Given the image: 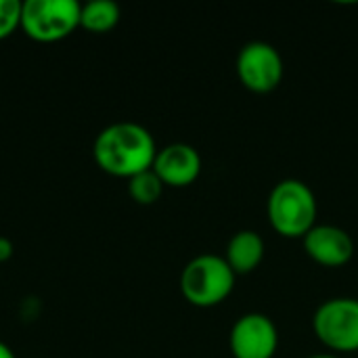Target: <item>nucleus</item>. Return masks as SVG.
I'll list each match as a JSON object with an SVG mask.
<instances>
[{
    "label": "nucleus",
    "instance_id": "nucleus-7",
    "mask_svg": "<svg viewBox=\"0 0 358 358\" xmlns=\"http://www.w3.org/2000/svg\"><path fill=\"white\" fill-rule=\"evenodd\" d=\"M229 346L235 358H273L279 348L277 325L262 313H248L235 321Z\"/></svg>",
    "mask_w": 358,
    "mask_h": 358
},
{
    "label": "nucleus",
    "instance_id": "nucleus-8",
    "mask_svg": "<svg viewBox=\"0 0 358 358\" xmlns=\"http://www.w3.org/2000/svg\"><path fill=\"white\" fill-rule=\"evenodd\" d=\"M164 187L182 189L193 185L201 174V155L195 147L187 143H172L157 149L153 168H151Z\"/></svg>",
    "mask_w": 358,
    "mask_h": 358
},
{
    "label": "nucleus",
    "instance_id": "nucleus-5",
    "mask_svg": "<svg viewBox=\"0 0 358 358\" xmlns=\"http://www.w3.org/2000/svg\"><path fill=\"white\" fill-rule=\"evenodd\" d=\"M313 329L317 340L331 350V355L358 350V300L357 298H331L323 302L315 317Z\"/></svg>",
    "mask_w": 358,
    "mask_h": 358
},
{
    "label": "nucleus",
    "instance_id": "nucleus-12",
    "mask_svg": "<svg viewBox=\"0 0 358 358\" xmlns=\"http://www.w3.org/2000/svg\"><path fill=\"white\" fill-rule=\"evenodd\" d=\"M128 193L138 206H151L155 203L164 193V182L153 170L141 172L128 180Z\"/></svg>",
    "mask_w": 358,
    "mask_h": 358
},
{
    "label": "nucleus",
    "instance_id": "nucleus-14",
    "mask_svg": "<svg viewBox=\"0 0 358 358\" xmlns=\"http://www.w3.org/2000/svg\"><path fill=\"white\" fill-rule=\"evenodd\" d=\"M13 252H15L13 241H10L8 237H0V264L6 262V260H10Z\"/></svg>",
    "mask_w": 358,
    "mask_h": 358
},
{
    "label": "nucleus",
    "instance_id": "nucleus-3",
    "mask_svg": "<svg viewBox=\"0 0 358 358\" xmlns=\"http://www.w3.org/2000/svg\"><path fill=\"white\" fill-rule=\"evenodd\" d=\"M237 275L218 254H201L195 256L180 275V292L185 300L197 308H212L224 302L233 287Z\"/></svg>",
    "mask_w": 358,
    "mask_h": 358
},
{
    "label": "nucleus",
    "instance_id": "nucleus-4",
    "mask_svg": "<svg viewBox=\"0 0 358 358\" xmlns=\"http://www.w3.org/2000/svg\"><path fill=\"white\" fill-rule=\"evenodd\" d=\"M80 10L76 0H25L21 2V29L34 42L52 44L80 27Z\"/></svg>",
    "mask_w": 358,
    "mask_h": 358
},
{
    "label": "nucleus",
    "instance_id": "nucleus-15",
    "mask_svg": "<svg viewBox=\"0 0 358 358\" xmlns=\"http://www.w3.org/2000/svg\"><path fill=\"white\" fill-rule=\"evenodd\" d=\"M0 358H15V352L4 342H0Z\"/></svg>",
    "mask_w": 358,
    "mask_h": 358
},
{
    "label": "nucleus",
    "instance_id": "nucleus-16",
    "mask_svg": "<svg viewBox=\"0 0 358 358\" xmlns=\"http://www.w3.org/2000/svg\"><path fill=\"white\" fill-rule=\"evenodd\" d=\"M306 358H342V357H338V355H313V357H306Z\"/></svg>",
    "mask_w": 358,
    "mask_h": 358
},
{
    "label": "nucleus",
    "instance_id": "nucleus-13",
    "mask_svg": "<svg viewBox=\"0 0 358 358\" xmlns=\"http://www.w3.org/2000/svg\"><path fill=\"white\" fill-rule=\"evenodd\" d=\"M21 29V2L0 0V42Z\"/></svg>",
    "mask_w": 358,
    "mask_h": 358
},
{
    "label": "nucleus",
    "instance_id": "nucleus-10",
    "mask_svg": "<svg viewBox=\"0 0 358 358\" xmlns=\"http://www.w3.org/2000/svg\"><path fill=\"white\" fill-rule=\"evenodd\" d=\"M264 258V241L256 231H239L231 237L224 260L235 275H250Z\"/></svg>",
    "mask_w": 358,
    "mask_h": 358
},
{
    "label": "nucleus",
    "instance_id": "nucleus-2",
    "mask_svg": "<svg viewBox=\"0 0 358 358\" xmlns=\"http://www.w3.org/2000/svg\"><path fill=\"white\" fill-rule=\"evenodd\" d=\"M317 212L319 208L313 189L298 178L277 182L266 201L268 222L285 239H304L317 224Z\"/></svg>",
    "mask_w": 358,
    "mask_h": 358
},
{
    "label": "nucleus",
    "instance_id": "nucleus-9",
    "mask_svg": "<svg viewBox=\"0 0 358 358\" xmlns=\"http://www.w3.org/2000/svg\"><path fill=\"white\" fill-rule=\"evenodd\" d=\"M302 243L308 258L327 268L344 266L355 256L352 237L336 224H315L306 233Z\"/></svg>",
    "mask_w": 358,
    "mask_h": 358
},
{
    "label": "nucleus",
    "instance_id": "nucleus-1",
    "mask_svg": "<svg viewBox=\"0 0 358 358\" xmlns=\"http://www.w3.org/2000/svg\"><path fill=\"white\" fill-rule=\"evenodd\" d=\"M157 145L153 134L134 122H115L103 128L92 145L96 166L111 176L132 178L153 168Z\"/></svg>",
    "mask_w": 358,
    "mask_h": 358
},
{
    "label": "nucleus",
    "instance_id": "nucleus-6",
    "mask_svg": "<svg viewBox=\"0 0 358 358\" xmlns=\"http://www.w3.org/2000/svg\"><path fill=\"white\" fill-rule=\"evenodd\" d=\"M235 67L241 84L258 94L273 92L283 80V59L279 50L262 40L248 42L239 50Z\"/></svg>",
    "mask_w": 358,
    "mask_h": 358
},
{
    "label": "nucleus",
    "instance_id": "nucleus-11",
    "mask_svg": "<svg viewBox=\"0 0 358 358\" xmlns=\"http://www.w3.org/2000/svg\"><path fill=\"white\" fill-rule=\"evenodd\" d=\"M120 6L111 0L86 2L80 10V27L92 34H107L120 23Z\"/></svg>",
    "mask_w": 358,
    "mask_h": 358
}]
</instances>
